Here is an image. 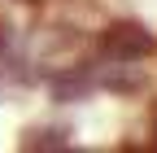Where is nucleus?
<instances>
[{
  "label": "nucleus",
  "instance_id": "1",
  "mask_svg": "<svg viewBox=\"0 0 157 153\" xmlns=\"http://www.w3.org/2000/svg\"><path fill=\"white\" fill-rule=\"evenodd\" d=\"M101 48H105L109 61L131 66V61H144V57L153 53V35H148L140 22H113V26H105V35H101Z\"/></svg>",
  "mask_w": 157,
  "mask_h": 153
},
{
  "label": "nucleus",
  "instance_id": "2",
  "mask_svg": "<svg viewBox=\"0 0 157 153\" xmlns=\"http://www.w3.org/2000/svg\"><path fill=\"white\" fill-rule=\"evenodd\" d=\"M66 131H52V127H44V131H31V140L26 144H39V149H66L70 140H61Z\"/></svg>",
  "mask_w": 157,
  "mask_h": 153
}]
</instances>
